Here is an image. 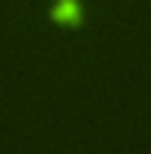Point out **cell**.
<instances>
[{
	"mask_svg": "<svg viewBox=\"0 0 151 154\" xmlns=\"http://www.w3.org/2000/svg\"><path fill=\"white\" fill-rule=\"evenodd\" d=\"M77 12H80V9H77V0H62L57 6V18H65V21H74Z\"/></svg>",
	"mask_w": 151,
	"mask_h": 154,
	"instance_id": "6da1fadb",
	"label": "cell"
}]
</instances>
